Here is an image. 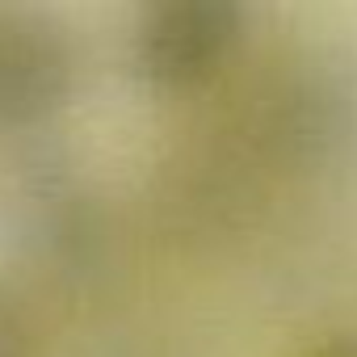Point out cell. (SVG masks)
Segmentation results:
<instances>
[{
    "instance_id": "6da1fadb",
    "label": "cell",
    "mask_w": 357,
    "mask_h": 357,
    "mask_svg": "<svg viewBox=\"0 0 357 357\" xmlns=\"http://www.w3.org/2000/svg\"><path fill=\"white\" fill-rule=\"evenodd\" d=\"M9 227L17 252L55 282H84L105 261V215L59 160L22 164L9 194Z\"/></svg>"
},
{
    "instance_id": "277c9868",
    "label": "cell",
    "mask_w": 357,
    "mask_h": 357,
    "mask_svg": "<svg viewBox=\"0 0 357 357\" xmlns=\"http://www.w3.org/2000/svg\"><path fill=\"white\" fill-rule=\"evenodd\" d=\"M0 357H51V328L26 278L0 273Z\"/></svg>"
},
{
    "instance_id": "3957f363",
    "label": "cell",
    "mask_w": 357,
    "mask_h": 357,
    "mask_svg": "<svg viewBox=\"0 0 357 357\" xmlns=\"http://www.w3.org/2000/svg\"><path fill=\"white\" fill-rule=\"evenodd\" d=\"M76 89L72 34L34 9H0V130L51 122Z\"/></svg>"
},
{
    "instance_id": "5b68a950",
    "label": "cell",
    "mask_w": 357,
    "mask_h": 357,
    "mask_svg": "<svg viewBox=\"0 0 357 357\" xmlns=\"http://www.w3.org/2000/svg\"><path fill=\"white\" fill-rule=\"evenodd\" d=\"M298 357H357V336L349 332H336V336H324L315 344H307Z\"/></svg>"
},
{
    "instance_id": "7a4b0ae2",
    "label": "cell",
    "mask_w": 357,
    "mask_h": 357,
    "mask_svg": "<svg viewBox=\"0 0 357 357\" xmlns=\"http://www.w3.org/2000/svg\"><path fill=\"white\" fill-rule=\"evenodd\" d=\"M244 34L248 9L236 0H160L135 22L130 59L147 84L194 93L236 59Z\"/></svg>"
}]
</instances>
